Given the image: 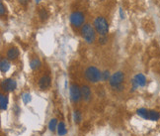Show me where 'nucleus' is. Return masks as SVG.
<instances>
[{"label": "nucleus", "mask_w": 160, "mask_h": 136, "mask_svg": "<svg viewBox=\"0 0 160 136\" xmlns=\"http://www.w3.org/2000/svg\"><path fill=\"white\" fill-rule=\"evenodd\" d=\"M84 77H85L86 81L92 83H97L100 81H102V72H100L98 68L90 66L86 68L84 71Z\"/></svg>", "instance_id": "nucleus-1"}, {"label": "nucleus", "mask_w": 160, "mask_h": 136, "mask_svg": "<svg viewBox=\"0 0 160 136\" xmlns=\"http://www.w3.org/2000/svg\"><path fill=\"white\" fill-rule=\"evenodd\" d=\"M93 26L96 30V33H98L100 36H107V34L109 33V23L102 16L95 18Z\"/></svg>", "instance_id": "nucleus-2"}, {"label": "nucleus", "mask_w": 160, "mask_h": 136, "mask_svg": "<svg viewBox=\"0 0 160 136\" xmlns=\"http://www.w3.org/2000/svg\"><path fill=\"white\" fill-rule=\"evenodd\" d=\"M81 36L87 44H92L96 40V30L91 24H85L81 28Z\"/></svg>", "instance_id": "nucleus-3"}, {"label": "nucleus", "mask_w": 160, "mask_h": 136, "mask_svg": "<svg viewBox=\"0 0 160 136\" xmlns=\"http://www.w3.org/2000/svg\"><path fill=\"white\" fill-rule=\"evenodd\" d=\"M69 20L74 28H80L84 24V21H85V15L81 11H74L70 14Z\"/></svg>", "instance_id": "nucleus-4"}, {"label": "nucleus", "mask_w": 160, "mask_h": 136, "mask_svg": "<svg viewBox=\"0 0 160 136\" xmlns=\"http://www.w3.org/2000/svg\"><path fill=\"white\" fill-rule=\"evenodd\" d=\"M124 78H126V77H124V74L123 72H121V71L115 73V74H113L112 76H111V78L109 80L110 86H112L114 89H117L118 86L123 85V83L124 81Z\"/></svg>", "instance_id": "nucleus-5"}, {"label": "nucleus", "mask_w": 160, "mask_h": 136, "mask_svg": "<svg viewBox=\"0 0 160 136\" xmlns=\"http://www.w3.org/2000/svg\"><path fill=\"white\" fill-rule=\"evenodd\" d=\"M70 99L73 102H78L82 99V94H81V88L76 83H71L70 86Z\"/></svg>", "instance_id": "nucleus-6"}, {"label": "nucleus", "mask_w": 160, "mask_h": 136, "mask_svg": "<svg viewBox=\"0 0 160 136\" xmlns=\"http://www.w3.org/2000/svg\"><path fill=\"white\" fill-rule=\"evenodd\" d=\"M132 91H134L135 89L138 88V86H144L146 85V78L143 74H137L135 75L134 78L132 81Z\"/></svg>", "instance_id": "nucleus-7"}, {"label": "nucleus", "mask_w": 160, "mask_h": 136, "mask_svg": "<svg viewBox=\"0 0 160 136\" xmlns=\"http://www.w3.org/2000/svg\"><path fill=\"white\" fill-rule=\"evenodd\" d=\"M16 86H17V83H16V81L13 80V78H6V80H4L1 83L2 91L6 92L13 91L16 89Z\"/></svg>", "instance_id": "nucleus-8"}, {"label": "nucleus", "mask_w": 160, "mask_h": 136, "mask_svg": "<svg viewBox=\"0 0 160 136\" xmlns=\"http://www.w3.org/2000/svg\"><path fill=\"white\" fill-rule=\"evenodd\" d=\"M50 85H51V78L50 76H48V75L43 76V77L39 80V86L41 89H43V91L48 89L50 86Z\"/></svg>", "instance_id": "nucleus-9"}, {"label": "nucleus", "mask_w": 160, "mask_h": 136, "mask_svg": "<svg viewBox=\"0 0 160 136\" xmlns=\"http://www.w3.org/2000/svg\"><path fill=\"white\" fill-rule=\"evenodd\" d=\"M80 88H81V94H82V99L85 100V101H89L92 97V91H91L90 86L83 85L81 86Z\"/></svg>", "instance_id": "nucleus-10"}, {"label": "nucleus", "mask_w": 160, "mask_h": 136, "mask_svg": "<svg viewBox=\"0 0 160 136\" xmlns=\"http://www.w3.org/2000/svg\"><path fill=\"white\" fill-rule=\"evenodd\" d=\"M19 55H20V52L16 47H12L10 49H8L7 53H6V57L8 60L10 61H15V60L18 59Z\"/></svg>", "instance_id": "nucleus-11"}, {"label": "nucleus", "mask_w": 160, "mask_h": 136, "mask_svg": "<svg viewBox=\"0 0 160 136\" xmlns=\"http://www.w3.org/2000/svg\"><path fill=\"white\" fill-rule=\"evenodd\" d=\"M160 118V113L156 110H149L148 111V118L147 120H151V121H157Z\"/></svg>", "instance_id": "nucleus-12"}, {"label": "nucleus", "mask_w": 160, "mask_h": 136, "mask_svg": "<svg viewBox=\"0 0 160 136\" xmlns=\"http://www.w3.org/2000/svg\"><path fill=\"white\" fill-rule=\"evenodd\" d=\"M41 66H42V63H41V61L38 58H34L30 61V67H31V69L33 71L39 70Z\"/></svg>", "instance_id": "nucleus-13"}, {"label": "nucleus", "mask_w": 160, "mask_h": 136, "mask_svg": "<svg viewBox=\"0 0 160 136\" xmlns=\"http://www.w3.org/2000/svg\"><path fill=\"white\" fill-rule=\"evenodd\" d=\"M10 69V63L8 62L6 59H1V63H0V70L2 73H7Z\"/></svg>", "instance_id": "nucleus-14"}, {"label": "nucleus", "mask_w": 160, "mask_h": 136, "mask_svg": "<svg viewBox=\"0 0 160 136\" xmlns=\"http://www.w3.org/2000/svg\"><path fill=\"white\" fill-rule=\"evenodd\" d=\"M0 105H1V110H6L8 106V97L5 94L0 96Z\"/></svg>", "instance_id": "nucleus-15"}, {"label": "nucleus", "mask_w": 160, "mask_h": 136, "mask_svg": "<svg viewBox=\"0 0 160 136\" xmlns=\"http://www.w3.org/2000/svg\"><path fill=\"white\" fill-rule=\"evenodd\" d=\"M39 17L42 21H46L48 18V12L46 8H40L39 10Z\"/></svg>", "instance_id": "nucleus-16"}, {"label": "nucleus", "mask_w": 160, "mask_h": 136, "mask_svg": "<svg viewBox=\"0 0 160 136\" xmlns=\"http://www.w3.org/2000/svg\"><path fill=\"white\" fill-rule=\"evenodd\" d=\"M67 132V130L65 128V124L63 122H59L58 125V133L59 136H63L65 135Z\"/></svg>", "instance_id": "nucleus-17"}, {"label": "nucleus", "mask_w": 160, "mask_h": 136, "mask_svg": "<svg viewBox=\"0 0 160 136\" xmlns=\"http://www.w3.org/2000/svg\"><path fill=\"white\" fill-rule=\"evenodd\" d=\"M148 109H146V108H139V109H137V113L138 116H140L143 119H146L147 120L148 118Z\"/></svg>", "instance_id": "nucleus-18"}, {"label": "nucleus", "mask_w": 160, "mask_h": 136, "mask_svg": "<svg viewBox=\"0 0 160 136\" xmlns=\"http://www.w3.org/2000/svg\"><path fill=\"white\" fill-rule=\"evenodd\" d=\"M58 120H56L55 118H53V119H51V120L50 121V123H48V129L50 130V131H55L56 129H58Z\"/></svg>", "instance_id": "nucleus-19"}, {"label": "nucleus", "mask_w": 160, "mask_h": 136, "mask_svg": "<svg viewBox=\"0 0 160 136\" xmlns=\"http://www.w3.org/2000/svg\"><path fill=\"white\" fill-rule=\"evenodd\" d=\"M73 119H74L75 123H79V122L81 121V113H80V111L75 110L74 112H73Z\"/></svg>", "instance_id": "nucleus-20"}, {"label": "nucleus", "mask_w": 160, "mask_h": 136, "mask_svg": "<svg viewBox=\"0 0 160 136\" xmlns=\"http://www.w3.org/2000/svg\"><path fill=\"white\" fill-rule=\"evenodd\" d=\"M110 72L109 71H104L102 72V81H107L108 80H110Z\"/></svg>", "instance_id": "nucleus-21"}, {"label": "nucleus", "mask_w": 160, "mask_h": 136, "mask_svg": "<svg viewBox=\"0 0 160 136\" xmlns=\"http://www.w3.org/2000/svg\"><path fill=\"white\" fill-rule=\"evenodd\" d=\"M22 99H23V101L24 102L28 103L30 100H31V96H30V94H24L23 96H22Z\"/></svg>", "instance_id": "nucleus-22"}, {"label": "nucleus", "mask_w": 160, "mask_h": 136, "mask_svg": "<svg viewBox=\"0 0 160 136\" xmlns=\"http://www.w3.org/2000/svg\"><path fill=\"white\" fill-rule=\"evenodd\" d=\"M5 12H6V7H5L4 4L1 2V4H0V15L3 16L5 14Z\"/></svg>", "instance_id": "nucleus-23"}, {"label": "nucleus", "mask_w": 160, "mask_h": 136, "mask_svg": "<svg viewBox=\"0 0 160 136\" xmlns=\"http://www.w3.org/2000/svg\"><path fill=\"white\" fill-rule=\"evenodd\" d=\"M106 41H107V37H106V36H100V38H99V43H100V44H105Z\"/></svg>", "instance_id": "nucleus-24"}, {"label": "nucleus", "mask_w": 160, "mask_h": 136, "mask_svg": "<svg viewBox=\"0 0 160 136\" xmlns=\"http://www.w3.org/2000/svg\"><path fill=\"white\" fill-rule=\"evenodd\" d=\"M30 0H18V2L20 3L21 5H24V6H26L27 4L29 3Z\"/></svg>", "instance_id": "nucleus-25"}, {"label": "nucleus", "mask_w": 160, "mask_h": 136, "mask_svg": "<svg viewBox=\"0 0 160 136\" xmlns=\"http://www.w3.org/2000/svg\"><path fill=\"white\" fill-rule=\"evenodd\" d=\"M120 15H121V18L122 19L124 18V11H123V8H120Z\"/></svg>", "instance_id": "nucleus-26"}, {"label": "nucleus", "mask_w": 160, "mask_h": 136, "mask_svg": "<svg viewBox=\"0 0 160 136\" xmlns=\"http://www.w3.org/2000/svg\"><path fill=\"white\" fill-rule=\"evenodd\" d=\"M40 1H41V0H36V3H39Z\"/></svg>", "instance_id": "nucleus-27"}, {"label": "nucleus", "mask_w": 160, "mask_h": 136, "mask_svg": "<svg viewBox=\"0 0 160 136\" xmlns=\"http://www.w3.org/2000/svg\"><path fill=\"white\" fill-rule=\"evenodd\" d=\"M1 1H2V0H1Z\"/></svg>", "instance_id": "nucleus-28"}]
</instances>
